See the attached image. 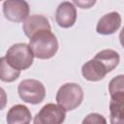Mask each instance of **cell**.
<instances>
[{"instance_id": "obj_1", "label": "cell", "mask_w": 124, "mask_h": 124, "mask_svg": "<svg viewBox=\"0 0 124 124\" xmlns=\"http://www.w3.org/2000/svg\"><path fill=\"white\" fill-rule=\"evenodd\" d=\"M34 57L38 59L52 58L58 50V41L56 36L48 30H42L29 38V44Z\"/></svg>"}, {"instance_id": "obj_2", "label": "cell", "mask_w": 124, "mask_h": 124, "mask_svg": "<svg viewBox=\"0 0 124 124\" xmlns=\"http://www.w3.org/2000/svg\"><path fill=\"white\" fill-rule=\"evenodd\" d=\"M84 98L81 86L75 82H67L61 85L56 93L57 105L65 111H71L80 106Z\"/></svg>"}, {"instance_id": "obj_3", "label": "cell", "mask_w": 124, "mask_h": 124, "mask_svg": "<svg viewBox=\"0 0 124 124\" xmlns=\"http://www.w3.org/2000/svg\"><path fill=\"white\" fill-rule=\"evenodd\" d=\"M8 63L18 71H24L31 67L34 55L30 46L25 43H17L10 46L5 55Z\"/></svg>"}, {"instance_id": "obj_4", "label": "cell", "mask_w": 124, "mask_h": 124, "mask_svg": "<svg viewBox=\"0 0 124 124\" xmlns=\"http://www.w3.org/2000/svg\"><path fill=\"white\" fill-rule=\"evenodd\" d=\"M17 93L23 102L31 105H38L42 103L46 97V88L41 81L28 78L19 82Z\"/></svg>"}, {"instance_id": "obj_5", "label": "cell", "mask_w": 124, "mask_h": 124, "mask_svg": "<svg viewBox=\"0 0 124 124\" xmlns=\"http://www.w3.org/2000/svg\"><path fill=\"white\" fill-rule=\"evenodd\" d=\"M66 118V111L58 105L49 103L45 105L33 119V124H62Z\"/></svg>"}, {"instance_id": "obj_6", "label": "cell", "mask_w": 124, "mask_h": 124, "mask_svg": "<svg viewBox=\"0 0 124 124\" xmlns=\"http://www.w3.org/2000/svg\"><path fill=\"white\" fill-rule=\"evenodd\" d=\"M3 14L12 22H22L29 16V5L22 0H7L3 3Z\"/></svg>"}, {"instance_id": "obj_7", "label": "cell", "mask_w": 124, "mask_h": 124, "mask_svg": "<svg viewBox=\"0 0 124 124\" xmlns=\"http://www.w3.org/2000/svg\"><path fill=\"white\" fill-rule=\"evenodd\" d=\"M56 23L62 28L74 26L77 20V8L72 2L64 1L60 3L55 12Z\"/></svg>"}, {"instance_id": "obj_8", "label": "cell", "mask_w": 124, "mask_h": 124, "mask_svg": "<svg viewBox=\"0 0 124 124\" xmlns=\"http://www.w3.org/2000/svg\"><path fill=\"white\" fill-rule=\"evenodd\" d=\"M122 18L119 13L110 12L104 15L96 25V31L100 35H111L121 26Z\"/></svg>"}, {"instance_id": "obj_9", "label": "cell", "mask_w": 124, "mask_h": 124, "mask_svg": "<svg viewBox=\"0 0 124 124\" xmlns=\"http://www.w3.org/2000/svg\"><path fill=\"white\" fill-rule=\"evenodd\" d=\"M22 29L26 37L31 38L35 33L42 30L51 31V27L48 19L42 15L29 16L22 24Z\"/></svg>"}, {"instance_id": "obj_10", "label": "cell", "mask_w": 124, "mask_h": 124, "mask_svg": "<svg viewBox=\"0 0 124 124\" xmlns=\"http://www.w3.org/2000/svg\"><path fill=\"white\" fill-rule=\"evenodd\" d=\"M107 74L105 67L94 57L85 62L81 67V75L88 81L102 80Z\"/></svg>"}, {"instance_id": "obj_11", "label": "cell", "mask_w": 124, "mask_h": 124, "mask_svg": "<svg viewBox=\"0 0 124 124\" xmlns=\"http://www.w3.org/2000/svg\"><path fill=\"white\" fill-rule=\"evenodd\" d=\"M32 119L31 111L24 105H15L7 112L6 121L8 124H30Z\"/></svg>"}, {"instance_id": "obj_12", "label": "cell", "mask_w": 124, "mask_h": 124, "mask_svg": "<svg viewBox=\"0 0 124 124\" xmlns=\"http://www.w3.org/2000/svg\"><path fill=\"white\" fill-rule=\"evenodd\" d=\"M94 58L97 59L99 62H101V64L107 70V73L113 71L120 62L119 53L110 48H106L99 51L94 56Z\"/></svg>"}, {"instance_id": "obj_13", "label": "cell", "mask_w": 124, "mask_h": 124, "mask_svg": "<svg viewBox=\"0 0 124 124\" xmlns=\"http://www.w3.org/2000/svg\"><path fill=\"white\" fill-rule=\"evenodd\" d=\"M110 124H124V97L110 98Z\"/></svg>"}, {"instance_id": "obj_14", "label": "cell", "mask_w": 124, "mask_h": 124, "mask_svg": "<svg viewBox=\"0 0 124 124\" xmlns=\"http://www.w3.org/2000/svg\"><path fill=\"white\" fill-rule=\"evenodd\" d=\"M20 76V71L13 68L5 56L0 57V80L4 82H13L18 78Z\"/></svg>"}, {"instance_id": "obj_15", "label": "cell", "mask_w": 124, "mask_h": 124, "mask_svg": "<svg viewBox=\"0 0 124 124\" xmlns=\"http://www.w3.org/2000/svg\"><path fill=\"white\" fill-rule=\"evenodd\" d=\"M108 92H109L110 98L124 97V76L123 75H118L109 81Z\"/></svg>"}, {"instance_id": "obj_16", "label": "cell", "mask_w": 124, "mask_h": 124, "mask_svg": "<svg viewBox=\"0 0 124 124\" xmlns=\"http://www.w3.org/2000/svg\"><path fill=\"white\" fill-rule=\"evenodd\" d=\"M81 124H108L107 119L100 113L97 112H92L87 114L83 120Z\"/></svg>"}, {"instance_id": "obj_17", "label": "cell", "mask_w": 124, "mask_h": 124, "mask_svg": "<svg viewBox=\"0 0 124 124\" xmlns=\"http://www.w3.org/2000/svg\"><path fill=\"white\" fill-rule=\"evenodd\" d=\"M74 5H78L81 9H89L91 8L96 2L95 1H74L72 2Z\"/></svg>"}, {"instance_id": "obj_18", "label": "cell", "mask_w": 124, "mask_h": 124, "mask_svg": "<svg viewBox=\"0 0 124 124\" xmlns=\"http://www.w3.org/2000/svg\"><path fill=\"white\" fill-rule=\"evenodd\" d=\"M7 105V94L5 90L0 87V110L4 109Z\"/></svg>"}]
</instances>
